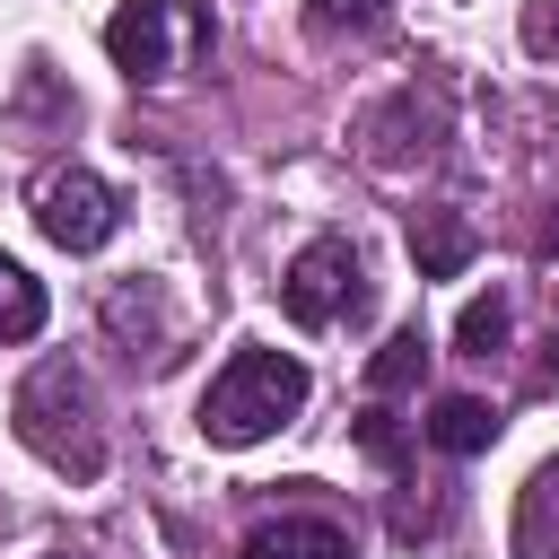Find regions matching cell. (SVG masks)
<instances>
[{
	"instance_id": "cell-14",
	"label": "cell",
	"mask_w": 559,
	"mask_h": 559,
	"mask_svg": "<svg viewBox=\"0 0 559 559\" xmlns=\"http://www.w3.org/2000/svg\"><path fill=\"white\" fill-rule=\"evenodd\" d=\"M515 35H524V52H533V61H559V0H524Z\"/></svg>"
},
{
	"instance_id": "cell-1",
	"label": "cell",
	"mask_w": 559,
	"mask_h": 559,
	"mask_svg": "<svg viewBox=\"0 0 559 559\" xmlns=\"http://www.w3.org/2000/svg\"><path fill=\"white\" fill-rule=\"evenodd\" d=\"M9 419H17V445L35 463H52L61 480L105 472V419H96V384L79 358H35L26 384L9 393Z\"/></svg>"
},
{
	"instance_id": "cell-3",
	"label": "cell",
	"mask_w": 559,
	"mask_h": 559,
	"mask_svg": "<svg viewBox=\"0 0 559 559\" xmlns=\"http://www.w3.org/2000/svg\"><path fill=\"white\" fill-rule=\"evenodd\" d=\"M280 306H288V323H297V332L367 323L376 288H367V262H358V245H349V236H314V245L288 262V280H280Z\"/></svg>"
},
{
	"instance_id": "cell-6",
	"label": "cell",
	"mask_w": 559,
	"mask_h": 559,
	"mask_svg": "<svg viewBox=\"0 0 559 559\" xmlns=\"http://www.w3.org/2000/svg\"><path fill=\"white\" fill-rule=\"evenodd\" d=\"M236 559H358V542L332 524V515H271L245 533Z\"/></svg>"
},
{
	"instance_id": "cell-5",
	"label": "cell",
	"mask_w": 559,
	"mask_h": 559,
	"mask_svg": "<svg viewBox=\"0 0 559 559\" xmlns=\"http://www.w3.org/2000/svg\"><path fill=\"white\" fill-rule=\"evenodd\" d=\"M105 52H114V70L122 79H166L175 70V0H122L114 17H105Z\"/></svg>"
},
{
	"instance_id": "cell-12",
	"label": "cell",
	"mask_w": 559,
	"mask_h": 559,
	"mask_svg": "<svg viewBox=\"0 0 559 559\" xmlns=\"http://www.w3.org/2000/svg\"><path fill=\"white\" fill-rule=\"evenodd\" d=\"M507 332H515V306L489 288V297H472L463 314H454V349L463 358H489V349H507Z\"/></svg>"
},
{
	"instance_id": "cell-16",
	"label": "cell",
	"mask_w": 559,
	"mask_h": 559,
	"mask_svg": "<svg viewBox=\"0 0 559 559\" xmlns=\"http://www.w3.org/2000/svg\"><path fill=\"white\" fill-rule=\"evenodd\" d=\"M542 253H559V218H550V236H542Z\"/></svg>"
},
{
	"instance_id": "cell-2",
	"label": "cell",
	"mask_w": 559,
	"mask_h": 559,
	"mask_svg": "<svg viewBox=\"0 0 559 559\" xmlns=\"http://www.w3.org/2000/svg\"><path fill=\"white\" fill-rule=\"evenodd\" d=\"M306 411V367L288 358V349H236L218 376H210V393H201V437L210 445H262L271 428H288Z\"/></svg>"
},
{
	"instance_id": "cell-18",
	"label": "cell",
	"mask_w": 559,
	"mask_h": 559,
	"mask_svg": "<svg viewBox=\"0 0 559 559\" xmlns=\"http://www.w3.org/2000/svg\"><path fill=\"white\" fill-rule=\"evenodd\" d=\"M52 559H70V550H52Z\"/></svg>"
},
{
	"instance_id": "cell-15",
	"label": "cell",
	"mask_w": 559,
	"mask_h": 559,
	"mask_svg": "<svg viewBox=\"0 0 559 559\" xmlns=\"http://www.w3.org/2000/svg\"><path fill=\"white\" fill-rule=\"evenodd\" d=\"M358 445H367L376 463H402V428H393V411H358Z\"/></svg>"
},
{
	"instance_id": "cell-11",
	"label": "cell",
	"mask_w": 559,
	"mask_h": 559,
	"mask_svg": "<svg viewBox=\"0 0 559 559\" xmlns=\"http://www.w3.org/2000/svg\"><path fill=\"white\" fill-rule=\"evenodd\" d=\"M35 332H44V280L0 253V341H35Z\"/></svg>"
},
{
	"instance_id": "cell-7",
	"label": "cell",
	"mask_w": 559,
	"mask_h": 559,
	"mask_svg": "<svg viewBox=\"0 0 559 559\" xmlns=\"http://www.w3.org/2000/svg\"><path fill=\"white\" fill-rule=\"evenodd\" d=\"M472 245H480V236H472L454 210H419V218H411V262H419V280H454V271L472 262Z\"/></svg>"
},
{
	"instance_id": "cell-17",
	"label": "cell",
	"mask_w": 559,
	"mask_h": 559,
	"mask_svg": "<svg viewBox=\"0 0 559 559\" xmlns=\"http://www.w3.org/2000/svg\"><path fill=\"white\" fill-rule=\"evenodd\" d=\"M550 349H559V323H550Z\"/></svg>"
},
{
	"instance_id": "cell-10",
	"label": "cell",
	"mask_w": 559,
	"mask_h": 559,
	"mask_svg": "<svg viewBox=\"0 0 559 559\" xmlns=\"http://www.w3.org/2000/svg\"><path fill=\"white\" fill-rule=\"evenodd\" d=\"M419 376H428V332H419V323L384 332V349L367 358V393H411Z\"/></svg>"
},
{
	"instance_id": "cell-13",
	"label": "cell",
	"mask_w": 559,
	"mask_h": 559,
	"mask_svg": "<svg viewBox=\"0 0 559 559\" xmlns=\"http://www.w3.org/2000/svg\"><path fill=\"white\" fill-rule=\"evenodd\" d=\"M384 9H393V0H306V26H314L323 44H341V35H376Z\"/></svg>"
},
{
	"instance_id": "cell-9",
	"label": "cell",
	"mask_w": 559,
	"mask_h": 559,
	"mask_svg": "<svg viewBox=\"0 0 559 559\" xmlns=\"http://www.w3.org/2000/svg\"><path fill=\"white\" fill-rule=\"evenodd\" d=\"M515 559H559V463H542L515 498Z\"/></svg>"
},
{
	"instance_id": "cell-8",
	"label": "cell",
	"mask_w": 559,
	"mask_h": 559,
	"mask_svg": "<svg viewBox=\"0 0 559 559\" xmlns=\"http://www.w3.org/2000/svg\"><path fill=\"white\" fill-rule=\"evenodd\" d=\"M428 445H437V454H489V445H498V411H489L480 393H445V402L428 411Z\"/></svg>"
},
{
	"instance_id": "cell-4",
	"label": "cell",
	"mask_w": 559,
	"mask_h": 559,
	"mask_svg": "<svg viewBox=\"0 0 559 559\" xmlns=\"http://www.w3.org/2000/svg\"><path fill=\"white\" fill-rule=\"evenodd\" d=\"M35 227H44L61 253H96V245L122 227V201H114L105 175L61 166V175H44V192H35Z\"/></svg>"
}]
</instances>
